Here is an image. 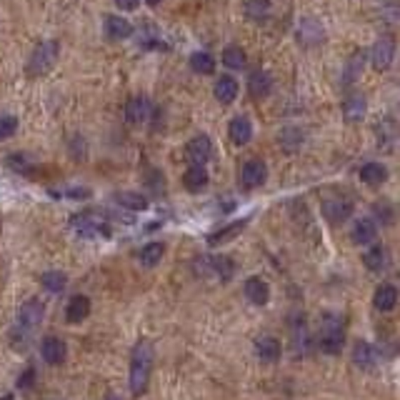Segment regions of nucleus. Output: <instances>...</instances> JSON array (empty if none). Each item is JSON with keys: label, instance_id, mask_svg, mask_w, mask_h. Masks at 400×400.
Instances as JSON below:
<instances>
[{"label": "nucleus", "instance_id": "13", "mask_svg": "<svg viewBox=\"0 0 400 400\" xmlns=\"http://www.w3.org/2000/svg\"><path fill=\"white\" fill-rule=\"evenodd\" d=\"M291 335H293V348L298 355H308L310 353V333L305 315H295L291 323Z\"/></svg>", "mask_w": 400, "mask_h": 400}, {"label": "nucleus", "instance_id": "1", "mask_svg": "<svg viewBox=\"0 0 400 400\" xmlns=\"http://www.w3.org/2000/svg\"><path fill=\"white\" fill-rule=\"evenodd\" d=\"M150 373H153V345L148 340H138L135 348L131 353V393L135 395H143L148 390L150 383Z\"/></svg>", "mask_w": 400, "mask_h": 400}, {"label": "nucleus", "instance_id": "38", "mask_svg": "<svg viewBox=\"0 0 400 400\" xmlns=\"http://www.w3.org/2000/svg\"><path fill=\"white\" fill-rule=\"evenodd\" d=\"M373 213H375V218L380 220V223H393V208L388 206V203H375L373 206Z\"/></svg>", "mask_w": 400, "mask_h": 400}, {"label": "nucleus", "instance_id": "36", "mask_svg": "<svg viewBox=\"0 0 400 400\" xmlns=\"http://www.w3.org/2000/svg\"><path fill=\"white\" fill-rule=\"evenodd\" d=\"M363 68H366V53H355V55H350L348 60V68H345V83H353V80H358V75H363Z\"/></svg>", "mask_w": 400, "mask_h": 400}, {"label": "nucleus", "instance_id": "27", "mask_svg": "<svg viewBox=\"0 0 400 400\" xmlns=\"http://www.w3.org/2000/svg\"><path fill=\"white\" fill-rule=\"evenodd\" d=\"M248 225V220H233V223L223 225L220 230H215V233L208 235V246H223V243H228V240H233L235 235L243 233V228Z\"/></svg>", "mask_w": 400, "mask_h": 400}, {"label": "nucleus", "instance_id": "18", "mask_svg": "<svg viewBox=\"0 0 400 400\" xmlns=\"http://www.w3.org/2000/svg\"><path fill=\"white\" fill-rule=\"evenodd\" d=\"M255 355L263 363H278L280 360V340L275 335L255 338Z\"/></svg>", "mask_w": 400, "mask_h": 400}, {"label": "nucleus", "instance_id": "4", "mask_svg": "<svg viewBox=\"0 0 400 400\" xmlns=\"http://www.w3.org/2000/svg\"><path fill=\"white\" fill-rule=\"evenodd\" d=\"M58 55H60V46L55 40H43L35 46V51L30 53L28 60V75L38 78V75H46L53 70V65L58 63Z\"/></svg>", "mask_w": 400, "mask_h": 400}, {"label": "nucleus", "instance_id": "35", "mask_svg": "<svg viewBox=\"0 0 400 400\" xmlns=\"http://www.w3.org/2000/svg\"><path fill=\"white\" fill-rule=\"evenodd\" d=\"M8 163H11L13 171L20 173V175H30V173L35 171V160L30 158V155H25V153H11Z\"/></svg>", "mask_w": 400, "mask_h": 400}, {"label": "nucleus", "instance_id": "39", "mask_svg": "<svg viewBox=\"0 0 400 400\" xmlns=\"http://www.w3.org/2000/svg\"><path fill=\"white\" fill-rule=\"evenodd\" d=\"M33 385H35V368H25V371L18 375V388L30 390Z\"/></svg>", "mask_w": 400, "mask_h": 400}, {"label": "nucleus", "instance_id": "25", "mask_svg": "<svg viewBox=\"0 0 400 400\" xmlns=\"http://www.w3.org/2000/svg\"><path fill=\"white\" fill-rule=\"evenodd\" d=\"M360 180L366 185H383L385 180H388V168L383 166V163H366V166L360 168Z\"/></svg>", "mask_w": 400, "mask_h": 400}, {"label": "nucleus", "instance_id": "40", "mask_svg": "<svg viewBox=\"0 0 400 400\" xmlns=\"http://www.w3.org/2000/svg\"><path fill=\"white\" fill-rule=\"evenodd\" d=\"M115 6H118L120 11H135V8L140 6V0H115Z\"/></svg>", "mask_w": 400, "mask_h": 400}, {"label": "nucleus", "instance_id": "42", "mask_svg": "<svg viewBox=\"0 0 400 400\" xmlns=\"http://www.w3.org/2000/svg\"><path fill=\"white\" fill-rule=\"evenodd\" d=\"M108 400H120V398H115V395H113V398H108Z\"/></svg>", "mask_w": 400, "mask_h": 400}, {"label": "nucleus", "instance_id": "34", "mask_svg": "<svg viewBox=\"0 0 400 400\" xmlns=\"http://www.w3.org/2000/svg\"><path fill=\"white\" fill-rule=\"evenodd\" d=\"M248 63V58H246V51L238 46H230L223 51V65L230 70H240V68H246Z\"/></svg>", "mask_w": 400, "mask_h": 400}, {"label": "nucleus", "instance_id": "32", "mask_svg": "<svg viewBox=\"0 0 400 400\" xmlns=\"http://www.w3.org/2000/svg\"><path fill=\"white\" fill-rule=\"evenodd\" d=\"M190 68L198 75H213L215 73V58L208 51H198L190 55Z\"/></svg>", "mask_w": 400, "mask_h": 400}, {"label": "nucleus", "instance_id": "9", "mask_svg": "<svg viewBox=\"0 0 400 400\" xmlns=\"http://www.w3.org/2000/svg\"><path fill=\"white\" fill-rule=\"evenodd\" d=\"M185 158L193 166H206L213 158V140L208 135H195L188 145H185Z\"/></svg>", "mask_w": 400, "mask_h": 400}, {"label": "nucleus", "instance_id": "37", "mask_svg": "<svg viewBox=\"0 0 400 400\" xmlns=\"http://www.w3.org/2000/svg\"><path fill=\"white\" fill-rule=\"evenodd\" d=\"M18 133V118L15 115H0V140L13 138Z\"/></svg>", "mask_w": 400, "mask_h": 400}, {"label": "nucleus", "instance_id": "3", "mask_svg": "<svg viewBox=\"0 0 400 400\" xmlns=\"http://www.w3.org/2000/svg\"><path fill=\"white\" fill-rule=\"evenodd\" d=\"M43 315H46V305L40 303L38 298H30V300H25L23 305H20V310H18V320H15V331H13V340H25L30 338V333L35 331V328L40 326V320H43Z\"/></svg>", "mask_w": 400, "mask_h": 400}, {"label": "nucleus", "instance_id": "10", "mask_svg": "<svg viewBox=\"0 0 400 400\" xmlns=\"http://www.w3.org/2000/svg\"><path fill=\"white\" fill-rule=\"evenodd\" d=\"M323 215H326L328 223L340 225L353 215V203L348 198H331L323 203Z\"/></svg>", "mask_w": 400, "mask_h": 400}, {"label": "nucleus", "instance_id": "5", "mask_svg": "<svg viewBox=\"0 0 400 400\" xmlns=\"http://www.w3.org/2000/svg\"><path fill=\"white\" fill-rule=\"evenodd\" d=\"M73 228L78 230L80 238H110V225L103 218L93 215V213H83V215L73 218Z\"/></svg>", "mask_w": 400, "mask_h": 400}, {"label": "nucleus", "instance_id": "11", "mask_svg": "<svg viewBox=\"0 0 400 400\" xmlns=\"http://www.w3.org/2000/svg\"><path fill=\"white\" fill-rule=\"evenodd\" d=\"M395 58V40L393 38H380L375 46L371 48V63L375 70H388L393 65Z\"/></svg>", "mask_w": 400, "mask_h": 400}, {"label": "nucleus", "instance_id": "33", "mask_svg": "<svg viewBox=\"0 0 400 400\" xmlns=\"http://www.w3.org/2000/svg\"><path fill=\"white\" fill-rule=\"evenodd\" d=\"M40 283L48 293H63L65 286H68V275L60 273V270H48V273H43Z\"/></svg>", "mask_w": 400, "mask_h": 400}, {"label": "nucleus", "instance_id": "2", "mask_svg": "<svg viewBox=\"0 0 400 400\" xmlns=\"http://www.w3.org/2000/svg\"><path fill=\"white\" fill-rule=\"evenodd\" d=\"M345 343V323L343 315L326 313L320 320V335H318V348L326 355H338L343 350Z\"/></svg>", "mask_w": 400, "mask_h": 400}, {"label": "nucleus", "instance_id": "21", "mask_svg": "<svg viewBox=\"0 0 400 400\" xmlns=\"http://www.w3.org/2000/svg\"><path fill=\"white\" fill-rule=\"evenodd\" d=\"M363 263L371 273H383L390 263V255H388V248L385 246H371L366 253H363Z\"/></svg>", "mask_w": 400, "mask_h": 400}, {"label": "nucleus", "instance_id": "26", "mask_svg": "<svg viewBox=\"0 0 400 400\" xmlns=\"http://www.w3.org/2000/svg\"><path fill=\"white\" fill-rule=\"evenodd\" d=\"M208 171L206 166H190L188 171L183 173V185L190 190V193H200V190L208 185Z\"/></svg>", "mask_w": 400, "mask_h": 400}, {"label": "nucleus", "instance_id": "15", "mask_svg": "<svg viewBox=\"0 0 400 400\" xmlns=\"http://www.w3.org/2000/svg\"><path fill=\"white\" fill-rule=\"evenodd\" d=\"M375 238H378V225L373 218H360V220H355L353 230H350V240H353L355 246H371Z\"/></svg>", "mask_w": 400, "mask_h": 400}, {"label": "nucleus", "instance_id": "16", "mask_svg": "<svg viewBox=\"0 0 400 400\" xmlns=\"http://www.w3.org/2000/svg\"><path fill=\"white\" fill-rule=\"evenodd\" d=\"M248 93L253 98H268L273 93V75L268 70H253L248 75Z\"/></svg>", "mask_w": 400, "mask_h": 400}, {"label": "nucleus", "instance_id": "6", "mask_svg": "<svg viewBox=\"0 0 400 400\" xmlns=\"http://www.w3.org/2000/svg\"><path fill=\"white\" fill-rule=\"evenodd\" d=\"M265 178H268V166L263 160H248L246 166L240 168V188L255 190L265 183Z\"/></svg>", "mask_w": 400, "mask_h": 400}, {"label": "nucleus", "instance_id": "24", "mask_svg": "<svg viewBox=\"0 0 400 400\" xmlns=\"http://www.w3.org/2000/svg\"><path fill=\"white\" fill-rule=\"evenodd\" d=\"M368 113V103L363 95H348L343 100V118L348 123H360Z\"/></svg>", "mask_w": 400, "mask_h": 400}, {"label": "nucleus", "instance_id": "17", "mask_svg": "<svg viewBox=\"0 0 400 400\" xmlns=\"http://www.w3.org/2000/svg\"><path fill=\"white\" fill-rule=\"evenodd\" d=\"M91 315V298L88 295H73L65 305V320L70 326H78Z\"/></svg>", "mask_w": 400, "mask_h": 400}, {"label": "nucleus", "instance_id": "7", "mask_svg": "<svg viewBox=\"0 0 400 400\" xmlns=\"http://www.w3.org/2000/svg\"><path fill=\"white\" fill-rule=\"evenodd\" d=\"M150 115H153V103L148 95H133L126 103V120L131 126H143Z\"/></svg>", "mask_w": 400, "mask_h": 400}, {"label": "nucleus", "instance_id": "30", "mask_svg": "<svg viewBox=\"0 0 400 400\" xmlns=\"http://www.w3.org/2000/svg\"><path fill=\"white\" fill-rule=\"evenodd\" d=\"M246 15L253 23H263L273 13V0H246Z\"/></svg>", "mask_w": 400, "mask_h": 400}, {"label": "nucleus", "instance_id": "19", "mask_svg": "<svg viewBox=\"0 0 400 400\" xmlns=\"http://www.w3.org/2000/svg\"><path fill=\"white\" fill-rule=\"evenodd\" d=\"M353 363L358 368H363V371H371V368L378 366V350L373 343H368V340H358V343L353 345Z\"/></svg>", "mask_w": 400, "mask_h": 400}, {"label": "nucleus", "instance_id": "8", "mask_svg": "<svg viewBox=\"0 0 400 400\" xmlns=\"http://www.w3.org/2000/svg\"><path fill=\"white\" fill-rule=\"evenodd\" d=\"M40 355H43V360H46L48 366H63L65 355H68L65 340L58 335H46L43 343H40Z\"/></svg>", "mask_w": 400, "mask_h": 400}, {"label": "nucleus", "instance_id": "12", "mask_svg": "<svg viewBox=\"0 0 400 400\" xmlns=\"http://www.w3.org/2000/svg\"><path fill=\"white\" fill-rule=\"evenodd\" d=\"M243 293H246L248 300H251L253 305H258V308L268 305L270 300V286L260 275H251V278L246 280V286H243Z\"/></svg>", "mask_w": 400, "mask_h": 400}, {"label": "nucleus", "instance_id": "31", "mask_svg": "<svg viewBox=\"0 0 400 400\" xmlns=\"http://www.w3.org/2000/svg\"><path fill=\"white\" fill-rule=\"evenodd\" d=\"M211 275L225 283L235 275V263L228 255H211Z\"/></svg>", "mask_w": 400, "mask_h": 400}, {"label": "nucleus", "instance_id": "14", "mask_svg": "<svg viewBox=\"0 0 400 400\" xmlns=\"http://www.w3.org/2000/svg\"><path fill=\"white\" fill-rule=\"evenodd\" d=\"M213 95H215L218 103L230 105L235 103V98L240 95V86L233 75H223V78L215 80V88H213Z\"/></svg>", "mask_w": 400, "mask_h": 400}, {"label": "nucleus", "instance_id": "29", "mask_svg": "<svg viewBox=\"0 0 400 400\" xmlns=\"http://www.w3.org/2000/svg\"><path fill=\"white\" fill-rule=\"evenodd\" d=\"M163 255H166V246H163V243H158V240H153V243H148V246L140 248V253H138V260H140V265H143V268H155V265L163 260Z\"/></svg>", "mask_w": 400, "mask_h": 400}, {"label": "nucleus", "instance_id": "22", "mask_svg": "<svg viewBox=\"0 0 400 400\" xmlns=\"http://www.w3.org/2000/svg\"><path fill=\"white\" fill-rule=\"evenodd\" d=\"M373 305H375L380 313H390L398 305V288L390 286V283H383V286L375 288V295H373Z\"/></svg>", "mask_w": 400, "mask_h": 400}, {"label": "nucleus", "instance_id": "23", "mask_svg": "<svg viewBox=\"0 0 400 400\" xmlns=\"http://www.w3.org/2000/svg\"><path fill=\"white\" fill-rule=\"evenodd\" d=\"M105 33L113 40H128L133 35V23L123 15H108L105 18Z\"/></svg>", "mask_w": 400, "mask_h": 400}, {"label": "nucleus", "instance_id": "28", "mask_svg": "<svg viewBox=\"0 0 400 400\" xmlns=\"http://www.w3.org/2000/svg\"><path fill=\"white\" fill-rule=\"evenodd\" d=\"M115 203L120 208H126V211H135V213L148 208V198L143 193H135V190H120V193H115Z\"/></svg>", "mask_w": 400, "mask_h": 400}, {"label": "nucleus", "instance_id": "41", "mask_svg": "<svg viewBox=\"0 0 400 400\" xmlns=\"http://www.w3.org/2000/svg\"><path fill=\"white\" fill-rule=\"evenodd\" d=\"M145 3H148V6H153V8H155V6H158V3H160V0H145Z\"/></svg>", "mask_w": 400, "mask_h": 400}, {"label": "nucleus", "instance_id": "20", "mask_svg": "<svg viewBox=\"0 0 400 400\" xmlns=\"http://www.w3.org/2000/svg\"><path fill=\"white\" fill-rule=\"evenodd\" d=\"M228 135L235 145H248L253 138V123L248 115H238V118L230 120L228 126Z\"/></svg>", "mask_w": 400, "mask_h": 400}]
</instances>
